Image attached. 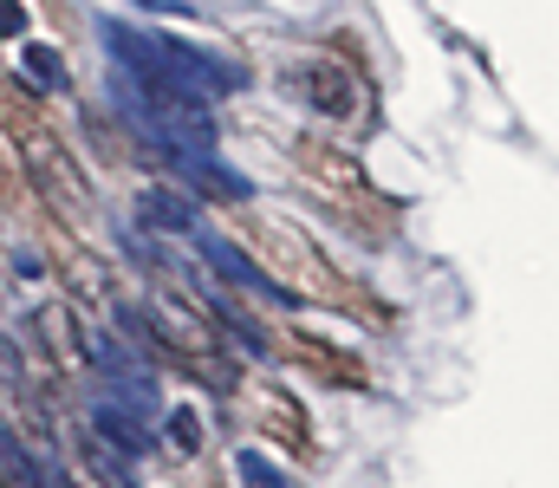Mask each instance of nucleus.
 Here are the masks:
<instances>
[{
  "instance_id": "f257e3e1",
  "label": "nucleus",
  "mask_w": 559,
  "mask_h": 488,
  "mask_svg": "<svg viewBox=\"0 0 559 488\" xmlns=\"http://www.w3.org/2000/svg\"><path fill=\"white\" fill-rule=\"evenodd\" d=\"M195 248H202V261H209L215 274H228L235 287H248V294H261V300H280V307H293V294H286V287H274V281H267V274H261V267H254V261H248L235 241H222V235L195 228Z\"/></svg>"
},
{
  "instance_id": "f03ea898",
  "label": "nucleus",
  "mask_w": 559,
  "mask_h": 488,
  "mask_svg": "<svg viewBox=\"0 0 559 488\" xmlns=\"http://www.w3.org/2000/svg\"><path fill=\"white\" fill-rule=\"evenodd\" d=\"M138 215L150 222V228H163V235H195V228H202L195 202H189V195H176V189H143Z\"/></svg>"
},
{
  "instance_id": "7ed1b4c3",
  "label": "nucleus",
  "mask_w": 559,
  "mask_h": 488,
  "mask_svg": "<svg viewBox=\"0 0 559 488\" xmlns=\"http://www.w3.org/2000/svg\"><path fill=\"white\" fill-rule=\"evenodd\" d=\"M92 424H98V443H118L124 456H143V450H150V424H143L138 410L98 404V410H92Z\"/></svg>"
},
{
  "instance_id": "20e7f679",
  "label": "nucleus",
  "mask_w": 559,
  "mask_h": 488,
  "mask_svg": "<svg viewBox=\"0 0 559 488\" xmlns=\"http://www.w3.org/2000/svg\"><path fill=\"white\" fill-rule=\"evenodd\" d=\"M169 169H182V176H189L195 189H209V195H235V202H241V195H254V182H248V176H235L228 163H215V157H169Z\"/></svg>"
},
{
  "instance_id": "39448f33",
  "label": "nucleus",
  "mask_w": 559,
  "mask_h": 488,
  "mask_svg": "<svg viewBox=\"0 0 559 488\" xmlns=\"http://www.w3.org/2000/svg\"><path fill=\"white\" fill-rule=\"evenodd\" d=\"M20 66H26V79H33L39 92H59V85H66V66H59V52H52V46H26V52H20Z\"/></svg>"
},
{
  "instance_id": "423d86ee",
  "label": "nucleus",
  "mask_w": 559,
  "mask_h": 488,
  "mask_svg": "<svg viewBox=\"0 0 559 488\" xmlns=\"http://www.w3.org/2000/svg\"><path fill=\"white\" fill-rule=\"evenodd\" d=\"M169 443H176V456H195V450H202V424H195V410H169Z\"/></svg>"
},
{
  "instance_id": "0eeeda50",
  "label": "nucleus",
  "mask_w": 559,
  "mask_h": 488,
  "mask_svg": "<svg viewBox=\"0 0 559 488\" xmlns=\"http://www.w3.org/2000/svg\"><path fill=\"white\" fill-rule=\"evenodd\" d=\"M235 469H241V476H248L254 488H286V476H280V469L267 463V456H261V450H241V456H235Z\"/></svg>"
},
{
  "instance_id": "6e6552de",
  "label": "nucleus",
  "mask_w": 559,
  "mask_h": 488,
  "mask_svg": "<svg viewBox=\"0 0 559 488\" xmlns=\"http://www.w3.org/2000/svg\"><path fill=\"white\" fill-rule=\"evenodd\" d=\"M0 463H7V476H13V488H33V456L0 430Z\"/></svg>"
},
{
  "instance_id": "1a4fd4ad",
  "label": "nucleus",
  "mask_w": 559,
  "mask_h": 488,
  "mask_svg": "<svg viewBox=\"0 0 559 488\" xmlns=\"http://www.w3.org/2000/svg\"><path fill=\"white\" fill-rule=\"evenodd\" d=\"M26 26V7L20 0H0V33H20Z\"/></svg>"
}]
</instances>
